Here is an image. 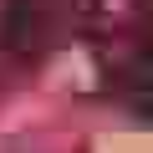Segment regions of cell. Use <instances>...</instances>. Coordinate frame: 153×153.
I'll list each match as a JSON object with an SVG mask.
<instances>
[{
	"label": "cell",
	"instance_id": "1",
	"mask_svg": "<svg viewBox=\"0 0 153 153\" xmlns=\"http://www.w3.org/2000/svg\"><path fill=\"white\" fill-rule=\"evenodd\" d=\"M92 0H10L5 5V41L16 56H46L66 36L82 31Z\"/></svg>",
	"mask_w": 153,
	"mask_h": 153
}]
</instances>
